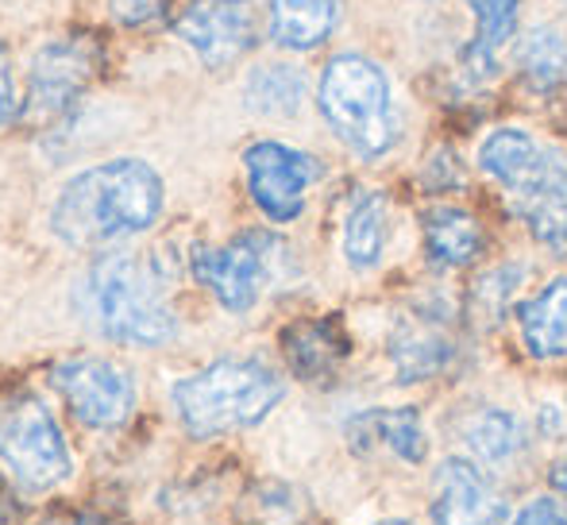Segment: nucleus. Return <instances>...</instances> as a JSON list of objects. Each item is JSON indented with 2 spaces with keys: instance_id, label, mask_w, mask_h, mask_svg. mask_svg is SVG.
Here are the masks:
<instances>
[{
  "instance_id": "nucleus-25",
  "label": "nucleus",
  "mask_w": 567,
  "mask_h": 525,
  "mask_svg": "<svg viewBox=\"0 0 567 525\" xmlns=\"http://www.w3.org/2000/svg\"><path fill=\"white\" fill-rule=\"evenodd\" d=\"M517 282H522V267H498V270H491V275H486L483 282H478L475 306L486 309L491 317H498L502 309H506L509 294L517 290Z\"/></svg>"
},
{
  "instance_id": "nucleus-2",
  "label": "nucleus",
  "mask_w": 567,
  "mask_h": 525,
  "mask_svg": "<svg viewBox=\"0 0 567 525\" xmlns=\"http://www.w3.org/2000/svg\"><path fill=\"white\" fill-rule=\"evenodd\" d=\"M82 313L101 337L127 348H163L182 332L155 270L132 251H105L90 262L82 278Z\"/></svg>"
},
{
  "instance_id": "nucleus-9",
  "label": "nucleus",
  "mask_w": 567,
  "mask_h": 525,
  "mask_svg": "<svg viewBox=\"0 0 567 525\" xmlns=\"http://www.w3.org/2000/svg\"><path fill=\"white\" fill-rule=\"evenodd\" d=\"M247 194L259 205V213L275 225H290L306 209V194L313 182H321L324 166L309 151H298L290 143L259 140L244 151Z\"/></svg>"
},
{
  "instance_id": "nucleus-13",
  "label": "nucleus",
  "mask_w": 567,
  "mask_h": 525,
  "mask_svg": "<svg viewBox=\"0 0 567 525\" xmlns=\"http://www.w3.org/2000/svg\"><path fill=\"white\" fill-rule=\"evenodd\" d=\"M351 344L340 332L332 317H317V321H293L282 329V356L290 371L306 383H324L340 371L348 360Z\"/></svg>"
},
{
  "instance_id": "nucleus-7",
  "label": "nucleus",
  "mask_w": 567,
  "mask_h": 525,
  "mask_svg": "<svg viewBox=\"0 0 567 525\" xmlns=\"http://www.w3.org/2000/svg\"><path fill=\"white\" fill-rule=\"evenodd\" d=\"M51 387L62 394L78 425L97 429V433L127 425L135 402H140L135 375L124 363L105 360V356H70V360L54 363Z\"/></svg>"
},
{
  "instance_id": "nucleus-4",
  "label": "nucleus",
  "mask_w": 567,
  "mask_h": 525,
  "mask_svg": "<svg viewBox=\"0 0 567 525\" xmlns=\"http://www.w3.org/2000/svg\"><path fill=\"white\" fill-rule=\"evenodd\" d=\"M317 101L337 140L359 158H379L394 147V101H390V82L379 62L363 54H337L321 74Z\"/></svg>"
},
{
  "instance_id": "nucleus-10",
  "label": "nucleus",
  "mask_w": 567,
  "mask_h": 525,
  "mask_svg": "<svg viewBox=\"0 0 567 525\" xmlns=\"http://www.w3.org/2000/svg\"><path fill=\"white\" fill-rule=\"evenodd\" d=\"M171 31L194 47L205 66H228L259 43V12L255 0H194Z\"/></svg>"
},
{
  "instance_id": "nucleus-16",
  "label": "nucleus",
  "mask_w": 567,
  "mask_h": 525,
  "mask_svg": "<svg viewBox=\"0 0 567 525\" xmlns=\"http://www.w3.org/2000/svg\"><path fill=\"white\" fill-rule=\"evenodd\" d=\"M337 0H270V35L286 51H313L337 31Z\"/></svg>"
},
{
  "instance_id": "nucleus-21",
  "label": "nucleus",
  "mask_w": 567,
  "mask_h": 525,
  "mask_svg": "<svg viewBox=\"0 0 567 525\" xmlns=\"http://www.w3.org/2000/svg\"><path fill=\"white\" fill-rule=\"evenodd\" d=\"M475 12V39L463 47V66L471 74H494V51H502L517 31V0H467Z\"/></svg>"
},
{
  "instance_id": "nucleus-12",
  "label": "nucleus",
  "mask_w": 567,
  "mask_h": 525,
  "mask_svg": "<svg viewBox=\"0 0 567 525\" xmlns=\"http://www.w3.org/2000/svg\"><path fill=\"white\" fill-rule=\"evenodd\" d=\"M436 498H433V518L436 525H502L506 518V503L491 487L483 472L471 460L449 456L436 467Z\"/></svg>"
},
{
  "instance_id": "nucleus-24",
  "label": "nucleus",
  "mask_w": 567,
  "mask_h": 525,
  "mask_svg": "<svg viewBox=\"0 0 567 525\" xmlns=\"http://www.w3.org/2000/svg\"><path fill=\"white\" fill-rule=\"evenodd\" d=\"M390 360L398 368V383H421V379H433L449 368L452 344L441 332L398 329L394 340H390Z\"/></svg>"
},
{
  "instance_id": "nucleus-3",
  "label": "nucleus",
  "mask_w": 567,
  "mask_h": 525,
  "mask_svg": "<svg viewBox=\"0 0 567 525\" xmlns=\"http://www.w3.org/2000/svg\"><path fill=\"white\" fill-rule=\"evenodd\" d=\"M286 398V383L262 360H217L194 375L178 379L171 391L174 413L194 441H213L251 429Z\"/></svg>"
},
{
  "instance_id": "nucleus-26",
  "label": "nucleus",
  "mask_w": 567,
  "mask_h": 525,
  "mask_svg": "<svg viewBox=\"0 0 567 525\" xmlns=\"http://www.w3.org/2000/svg\"><path fill=\"white\" fill-rule=\"evenodd\" d=\"M109 8L124 28H151L166 16V0H109Z\"/></svg>"
},
{
  "instance_id": "nucleus-11",
  "label": "nucleus",
  "mask_w": 567,
  "mask_h": 525,
  "mask_svg": "<svg viewBox=\"0 0 567 525\" xmlns=\"http://www.w3.org/2000/svg\"><path fill=\"white\" fill-rule=\"evenodd\" d=\"M509 205L517 217L529 225L545 248L567 251V155L556 147H545L540 163L522 186L509 189Z\"/></svg>"
},
{
  "instance_id": "nucleus-17",
  "label": "nucleus",
  "mask_w": 567,
  "mask_h": 525,
  "mask_svg": "<svg viewBox=\"0 0 567 525\" xmlns=\"http://www.w3.org/2000/svg\"><path fill=\"white\" fill-rule=\"evenodd\" d=\"M425 244L429 256L441 267H467L483 256V228L471 213L455 209V205H436L425 213Z\"/></svg>"
},
{
  "instance_id": "nucleus-19",
  "label": "nucleus",
  "mask_w": 567,
  "mask_h": 525,
  "mask_svg": "<svg viewBox=\"0 0 567 525\" xmlns=\"http://www.w3.org/2000/svg\"><path fill=\"white\" fill-rule=\"evenodd\" d=\"M390 209L382 194H359L343 217V259L355 270H367L382 259L386 248Z\"/></svg>"
},
{
  "instance_id": "nucleus-15",
  "label": "nucleus",
  "mask_w": 567,
  "mask_h": 525,
  "mask_svg": "<svg viewBox=\"0 0 567 525\" xmlns=\"http://www.w3.org/2000/svg\"><path fill=\"white\" fill-rule=\"evenodd\" d=\"M522 340L537 360L567 356V275L553 278L537 298L522 306Z\"/></svg>"
},
{
  "instance_id": "nucleus-8",
  "label": "nucleus",
  "mask_w": 567,
  "mask_h": 525,
  "mask_svg": "<svg viewBox=\"0 0 567 525\" xmlns=\"http://www.w3.org/2000/svg\"><path fill=\"white\" fill-rule=\"evenodd\" d=\"M278 240L270 233H239L228 244H202L189 256L194 278L228 309V313H247L255 301L262 298L270 282V267H275Z\"/></svg>"
},
{
  "instance_id": "nucleus-18",
  "label": "nucleus",
  "mask_w": 567,
  "mask_h": 525,
  "mask_svg": "<svg viewBox=\"0 0 567 525\" xmlns=\"http://www.w3.org/2000/svg\"><path fill=\"white\" fill-rule=\"evenodd\" d=\"M306 101V74L290 62H262L247 74L244 105L259 116H293Z\"/></svg>"
},
{
  "instance_id": "nucleus-28",
  "label": "nucleus",
  "mask_w": 567,
  "mask_h": 525,
  "mask_svg": "<svg viewBox=\"0 0 567 525\" xmlns=\"http://www.w3.org/2000/svg\"><path fill=\"white\" fill-rule=\"evenodd\" d=\"M16 116V74L12 59H8V47L0 43V124H8Z\"/></svg>"
},
{
  "instance_id": "nucleus-6",
  "label": "nucleus",
  "mask_w": 567,
  "mask_h": 525,
  "mask_svg": "<svg viewBox=\"0 0 567 525\" xmlns=\"http://www.w3.org/2000/svg\"><path fill=\"white\" fill-rule=\"evenodd\" d=\"M101 70V47L93 35H62L51 39L35 51L28 74V93H23V121L31 124H54L70 116L90 85L97 82Z\"/></svg>"
},
{
  "instance_id": "nucleus-22",
  "label": "nucleus",
  "mask_w": 567,
  "mask_h": 525,
  "mask_svg": "<svg viewBox=\"0 0 567 525\" xmlns=\"http://www.w3.org/2000/svg\"><path fill=\"white\" fill-rule=\"evenodd\" d=\"M463 441L486 464H509L525 449V425L509 410L483 405L463 421Z\"/></svg>"
},
{
  "instance_id": "nucleus-30",
  "label": "nucleus",
  "mask_w": 567,
  "mask_h": 525,
  "mask_svg": "<svg viewBox=\"0 0 567 525\" xmlns=\"http://www.w3.org/2000/svg\"><path fill=\"white\" fill-rule=\"evenodd\" d=\"M379 525H413V522H405V518H390V522H379Z\"/></svg>"
},
{
  "instance_id": "nucleus-27",
  "label": "nucleus",
  "mask_w": 567,
  "mask_h": 525,
  "mask_svg": "<svg viewBox=\"0 0 567 525\" xmlns=\"http://www.w3.org/2000/svg\"><path fill=\"white\" fill-rule=\"evenodd\" d=\"M509 525H567V514L556 498H533L517 511V518Z\"/></svg>"
},
{
  "instance_id": "nucleus-1",
  "label": "nucleus",
  "mask_w": 567,
  "mask_h": 525,
  "mask_svg": "<svg viewBox=\"0 0 567 525\" xmlns=\"http://www.w3.org/2000/svg\"><path fill=\"white\" fill-rule=\"evenodd\" d=\"M163 178L143 158H109L78 171L59 189L51 233L66 248H109L127 236L151 233L163 217Z\"/></svg>"
},
{
  "instance_id": "nucleus-29",
  "label": "nucleus",
  "mask_w": 567,
  "mask_h": 525,
  "mask_svg": "<svg viewBox=\"0 0 567 525\" xmlns=\"http://www.w3.org/2000/svg\"><path fill=\"white\" fill-rule=\"evenodd\" d=\"M553 487L567 498V456L560 460V464H553Z\"/></svg>"
},
{
  "instance_id": "nucleus-14",
  "label": "nucleus",
  "mask_w": 567,
  "mask_h": 525,
  "mask_svg": "<svg viewBox=\"0 0 567 525\" xmlns=\"http://www.w3.org/2000/svg\"><path fill=\"white\" fill-rule=\"evenodd\" d=\"M348 444L355 452L390 449L405 464H421L429 452L425 429H421V413L413 405H398V410H363L348 421Z\"/></svg>"
},
{
  "instance_id": "nucleus-20",
  "label": "nucleus",
  "mask_w": 567,
  "mask_h": 525,
  "mask_svg": "<svg viewBox=\"0 0 567 525\" xmlns=\"http://www.w3.org/2000/svg\"><path fill=\"white\" fill-rule=\"evenodd\" d=\"M540 155H545V143H537L529 132L498 128L494 135H486L483 151H478V166L509 194V189L529 178L533 166L540 163Z\"/></svg>"
},
{
  "instance_id": "nucleus-5",
  "label": "nucleus",
  "mask_w": 567,
  "mask_h": 525,
  "mask_svg": "<svg viewBox=\"0 0 567 525\" xmlns=\"http://www.w3.org/2000/svg\"><path fill=\"white\" fill-rule=\"evenodd\" d=\"M0 472L23 495H47L74 480L70 441L39 394H0Z\"/></svg>"
},
{
  "instance_id": "nucleus-23",
  "label": "nucleus",
  "mask_w": 567,
  "mask_h": 525,
  "mask_svg": "<svg viewBox=\"0 0 567 525\" xmlns=\"http://www.w3.org/2000/svg\"><path fill=\"white\" fill-rule=\"evenodd\" d=\"M517 66H522V78H525V85H529V90H537V93L560 90L564 78H567V39H564V31L548 28V23L525 31L522 47H517Z\"/></svg>"
}]
</instances>
